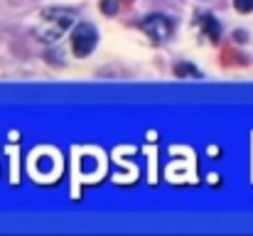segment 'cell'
I'll list each match as a JSON object with an SVG mask.
<instances>
[{
    "mask_svg": "<svg viewBox=\"0 0 253 236\" xmlns=\"http://www.w3.org/2000/svg\"><path fill=\"white\" fill-rule=\"evenodd\" d=\"M174 72H177L179 77H192V79H199V77H202V74H199L197 69H192L189 64H177V67H174Z\"/></svg>",
    "mask_w": 253,
    "mask_h": 236,
    "instance_id": "5b68a950",
    "label": "cell"
},
{
    "mask_svg": "<svg viewBox=\"0 0 253 236\" xmlns=\"http://www.w3.org/2000/svg\"><path fill=\"white\" fill-rule=\"evenodd\" d=\"M96 45H98V32H96V27H93L91 22L77 25V30H74V35H72V49H74V54H77V57H88V54L96 49Z\"/></svg>",
    "mask_w": 253,
    "mask_h": 236,
    "instance_id": "7a4b0ae2",
    "label": "cell"
},
{
    "mask_svg": "<svg viewBox=\"0 0 253 236\" xmlns=\"http://www.w3.org/2000/svg\"><path fill=\"white\" fill-rule=\"evenodd\" d=\"M234 7L239 12H251L253 10V0H234Z\"/></svg>",
    "mask_w": 253,
    "mask_h": 236,
    "instance_id": "52a82bcc",
    "label": "cell"
},
{
    "mask_svg": "<svg viewBox=\"0 0 253 236\" xmlns=\"http://www.w3.org/2000/svg\"><path fill=\"white\" fill-rule=\"evenodd\" d=\"M118 7H121V0H101V10L106 15H116Z\"/></svg>",
    "mask_w": 253,
    "mask_h": 236,
    "instance_id": "8992f818",
    "label": "cell"
},
{
    "mask_svg": "<svg viewBox=\"0 0 253 236\" xmlns=\"http://www.w3.org/2000/svg\"><path fill=\"white\" fill-rule=\"evenodd\" d=\"M77 22V12L72 7H47L42 10L37 25H35V37L44 45H54L59 37H64Z\"/></svg>",
    "mask_w": 253,
    "mask_h": 236,
    "instance_id": "6da1fadb",
    "label": "cell"
},
{
    "mask_svg": "<svg viewBox=\"0 0 253 236\" xmlns=\"http://www.w3.org/2000/svg\"><path fill=\"white\" fill-rule=\"evenodd\" d=\"M199 25H202V30H204V35L211 40V42H219V37H221V25H219V20L214 17V15H202L199 17Z\"/></svg>",
    "mask_w": 253,
    "mask_h": 236,
    "instance_id": "277c9868",
    "label": "cell"
},
{
    "mask_svg": "<svg viewBox=\"0 0 253 236\" xmlns=\"http://www.w3.org/2000/svg\"><path fill=\"white\" fill-rule=\"evenodd\" d=\"M140 27H143V32L150 37V40H155V42H165L169 40V35H172V20H169L168 15H148L143 22H140Z\"/></svg>",
    "mask_w": 253,
    "mask_h": 236,
    "instance_id": "3957f363",
    "label": "cell"
}]
</instances>
